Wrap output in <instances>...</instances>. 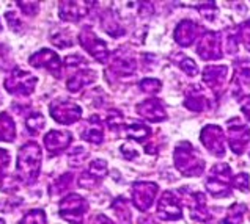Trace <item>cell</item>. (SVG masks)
Masks as SVG:
<instances>
[{"instance_id": "6da1fadb", "label": "cell", "mask_w": 250, "mask_h": 224, "mask_svg": "<svg viewBox=\"0 0 250 224\" xmlns=\"http://www.w3.org/2000/svg\"><path fill=\"white\" fill-rule=\"evenodd\" d=\"M41 171V148L35 141L25 143L18 154V172L25 184L37 182Z\"/></svg>"}, {"instance_id": "7a4b0ae2", "label": "cell", "mask_w": 250, "mask_h": 224, "mask_svg": "<svg viewBox=\"0 0 250 224\" xmlns=\"http://www.w3.org/2000/svg\"><path fill=\"white\" fill-rule=\"evenodd\" d=\"M175 165L181 171V174L188 177H197L203 174L205 162L198 157L197 150L190 143H180L175 149Z\"/></svg>"}, {"instance_id": "3957f363", "label": "cell", "mask_w": 250, "mask_h": 224, "mask_svg": "<svg viewBox=\"0 0 250 224\" xmlns=\"http://www.w3.org/2000/svg\"><path fill=\"white\" fill-rule=\"evenodd\" d=\"M206 190L216 198H227L231 194V169L227 163L212 166L206 180Z\"/></svg>"}, {"instance_id": "277c9868", "label": "cell", "mask_w": 250, "mask_h": 224, "mask_svg": "<svg viewBox=\"0 0 250 224\" xmlns=\"http://www.w3.org/2000/svg\"><path fill=\"white\" fill-rule=\"evenodd\" d=\"M38 78L27 71L14 68L5 78V90L13 96H30Z\"/></svg>"}, {"instance_id": "5b68a950", "label": "cell", "mask_w": 250, "mask_h": 224, "mask_svg": "<svg viewBox=\"0 0 250 224\" xmlns=\"http://www.w3.org/2000/svg\"><path fill=\"white\" fill-rule=\"evenodd\" d=\"M88 210V202L81 194L71 193L60 201V216L69 224H83V215Z\"/></svg>"}, {"instance_id": "8992f818", "label": "cell", "mask_w": 250, "mask_h": 224, "mask_svg": "<svg viewBox=\"0 0 250 224\" xmlns=\"http://www.w3.org/2000/svg\"><path fill=\"white\" fill-rule=\"evenodd\" d=\"M49 112H51V116L59 124H65V126L74 124L82 116V108L77 104H74L73 100H65V99L54 100Z\"/></svg>"}, {"instance_id": "52a82bcc", "label": "cell", "mask_w": 250, "mask_h": 224, "mask_svg": "<svg viewBox=\"0 0 250 224\" xmlns=\"http://www.w3.org/2000/svg\"><path fill=\"white\" fill-rule=\"evenodd\" d=\"M227 138L230 149L236 155H241L250 141V129L239 119H230L227 122Z\"/></svg>"}, {"instance_id": "ba28073f", "label": "cell", "mask_w": 250, "mask_h": 224, "mask_svg": "<svg viewBox=\"0 0 250 224\" xmlns=\"http://www.w3.org/2000/svg\"><path fill=\"white\" fill-rule=\"evenodd\" d=\"M79 42L93 58L98 60L99 63H105L109 60V49H107L105 42L99 39L96 33H93L91 28H82V32L79 33Z\"/></svg>"}, {"instance_id": "9c48e42d", "label": "cell", "mask_w": 250, "mask_h": 224, "mask_svg": "<svg viewBox=\"0 0 250 224\" xmlns=\"http://www.w3.org/2000/svg\"><path fill=\"white\" fill-rule=\"evenodd\" d=\"M200 140H202L203 146L208 149L212 155H216V157L225 155V135L219 126L209 124L203 127Z\"/></svg>"}, {"instance_id": "30bf717a", "label": "cell", "mask_w": 250, "mask_h": 224, "mask_svg": "<svg viewBox=\"0 0 250 224\" xmlns=\"http://www.w3.org/2000/svg\"><path fill=\"white\" fill-rule=\"evenodd\" d=\"M158 184L153 182H137L132 187V202L140 212H146L158 194Z\"/></svg>"}, {"instance_id": "8fae6325", "label": "cell", "mask_w": 250, "mask_h": 224, "mask_svg": "<svg viewBox=\"0 0 250 224\" xmlns=\"http://www.w3.org/2000/svg\"><path fill=\"white\" fill-rule=\"evenodd\" d=\"M197 54L203 60H220L222 58V42L216 32H205L198 41Z\"/></svg>"}, {"instance_id": "7c38bea8", "label": "cell", "mask_w": 250, "mask_h": 224, "mask_svg": "<svg viewBox=\"0 0 250 224\" xmlns=\"http://www.w3.org/2000/svg\"><path fill=\"white\" fill-rule=\"evenodd\" d=\"M28 63H30L33 68H44V69H47L49 72H51V74H54L55 77H60V71H62L60 56L51 49L38 50L37 54H33L30 56Z\"/></svg>"}, {"instance_id": "4fadbf2b", "label": "cell", "mask_w": 250, "mask_h": 224, "mask_svg": "<svg viewBox=\"0 0 250 224\" xmlns=\"http://www.w3.org/2000/svg\"><path fill=\"white\" fill-rule=\"evenodd\" d=\"M158 216L164 221H175L183 218L180 201L171 191H164L158 204Z\"/></svg>"}, {"instance_id": "5bb4252c", "label": "cell", "mask_w": 250, "mask_h": 224, "mask_svg": "<svg viewBox=\"0 0 250 224\" xmlns=\"http://www.w3.org/2000/svg\"><path fill=\"white\" fill-rule=\"evenodd\" d=\"M95 2H62L59 6V16L62 20H69V22H77L85 18L90 11V6Z\"/></svg>"}, {"instance_id": "9a60e30c", "label": "cell", "mask_w": 250, "mask_h": 224, "mask_svg": "<svg viewBox=\"0 0 250 224\" xmlns=\"http://www.w3.org/2000/svg\"><path fill=\"white\" fill-rule=\"evenodd\" d=\"M73 141V135L65 130H51L44 135V146L51 155H57L63 152Z\"/></svg>"}, {"instance_id": "2e32d148", "label": "cell", "mask_w": 250, "mask_h": 224, "mask_svg": "<svg viewBox=\"0 0 250 224\" xmlns=\"http://www.w3.org/2000/svg\"><path fill=\"white\" fill-rule=\"evenodd\" d=\"M137 113L144 119H148L151 122H161L167 118L166 108H164L161 100L156 99V97L146 99V100H144V102H140L137 105Z\"/></svg>"}, {"instance_id": "e0dca14e", "label": "cell", "mask_w": 250, "mask_h": 224, "mask_svg": "<svg viewBox=\"0 0 250 224\" xmlns=\"http://www.w3.org/2000/svg\"><path fill=\"white\" fill-rule=\"evenodd\" d=\"M198 32H200L198 24H195L194 20L184 19L175 28V41L183 47H189L197 39Z\"/></svg>"}, {"instance_id": "ac0fdd59", "label": "cell", "mask_w": 250, "mask_h": 224, "mask_svg": "<svg viewBox=\"0 0 250 224\" xmlns=\"http://www.w3.org/2000/svg\"><path fill=\"white\" fill-rule=\"evenodd\" d=\"M184 105L192 112H203L206 108L211 107V99L206 94V91L203 90V86L194 85L189 90L188 96L184 99Z\"/></svg>"}, {"instance_id": "d6986e66", "label": "cell", "mask_w": 250, "mask_h": 224, "mask_svg": "<svg viewBox=\"0 0 250 224\" xmlns=\"http://www.w3.org/2000/svg\"><path fill=\"white\" fill-rule=\"evenodd\" d=\"M228 77V68L227 66H208L203 71V82L208 85L214 93H219L225 86Z\"/></svg>"}, {"instance_id": "ffe728a7", "label": "cell", "mask_w": 250, "mask_h": 224, "mask_svg": "<svg viewBox=\"0 0 250 224\" xmlns=\"http://www.w3.org/2000/svg\"><path fill=\"white\" fill-rule=\"evenodd\" d=\"M81 136L85 141L93 143V144H101L103 143L104 130H103V121L99 119V116L93 114V116H90L87 121H85Z\"/></svg>"}, {"instance_id": "44dd1931", "label": "cell", "mask_w": 250, "mask_h": 224, "mask_svg": "<svg viewBox=\"0 0 250 224\" xmlns=\"http://www.w3.org/2000/svg\"><path fill=\"white\" fill-rule=\"evenodd\" d=\"M95 80H96V72L93 69L83 68V69L73 72V75L68 78L66 88L71 93H77V91H81L82 88H85V86H88L90 83H93Z\"/></svg>"}, {"instance_id": "7402d4cb", "label": "cell", "mask_w": 250, "mask_h": 224, "mask_svg": "<svg viewBox=\"0 0 250 224\" xmlns=\"http://www.w3.org/2000/svg\"><path fill=\"white\" fill-rule=\"evenodd\" d=\"M135 68H137V63L132 58V56H127V55H121V50L113 56V61L110 64V69L113 74L118 75V77H127V75H132L135 72Z\"/></svg>"}, {"instance_id": "603a6c76", "label": "cell", "mask_w": 250, "mask_h": 224, "mask_svg": "<svg viewBox=\"0 0 250 224\" xmlns=\"http://www.w3.org/2000/svg\"><path fill=\"white\" fill-rule=\"evenodd\" d=\"M189 212L190 218L195 221H208L211 220V213L206 207V199L203 193H195L189 198Z\"/></svg>"}, {"instance_id": "cb8c5ba5", "label": "cell", "mask_w": 250, "mask_h": 224, "mask_svg": "<svg viewBox=\"0 0 250 224\" xmlns=\"http://www.w3.org/2000/svg\"><path fill=\"white\" fill-rule=\"evenodd\" d=\"M101 27L105 33H109L113 38H120L125 35V27L113 10H107L101 16Z\"/></svg>"}, {"instance_id": "d4e9b609", "label": "cell", "mask_w": 250, "mask_h": 224, "mask_svg": "<svg viewBox=\"0 0 250 224\" xmlns=\"http://www.w3.org/2000/svg\"><path fill=\"white\" fill-rule=\"evenodd\" d=\"M16 138V126L8 113H0V141L11 143Z\"/></svg>"}, {"instance_id": "484cf974", "label": "cell", "mask_w": 250, "mask_h": 224, "mask_svg": "<svg viewBox=\"0 0 250 224\" xmlns=\"http://www.w3.org/2000/svg\"><path fill=\"white\" fill-rule=\"evenodd\" d=\"M249 88H250V69L247 68L236 69L233 78V94L239 96Z\"/></svg>"}, {"instance_id": "4316f807", "label": "cell", "mask_w": 250, "mask_h": 224, "mask_svg": "<svg viewBox=\"0 0 250 224\" xmlns=\"http://www.w3.org/2000/svg\"><path fill=\"white\" fill-rule=\"evenodd\" d=\"M126 133L129 138L135 140V141H145L149 135H151V129L145 124H140V122H132V124L126 126Z\"/></svg>"}, {"instance_id": "83f0119b", "label": "cell", "mask_w": 250, "mask_h": 224, "mask_svg": "<svg viewBox=\"0 0 250 224\" xmlns=\"http://www.w3.org/2000/svg\"><path fill=\"white\" fill-rule=\"evenodd\" d=\"M246 210L247 208L244 204H233L230 208H228L227 216L220 224H239L242 221V216H244Z\"/></svg>"}, {"instance_id": "f1b7e54d", "label": "cell", "mask_w": 250, "mask_h": 224, "mask_svg": "<svg viewBox=\"0 0 250 224\" xmlns=\"http://www.w3.org/2000/svg\"><path fill=\"white\" fill-rule=\"evenodd\" d=\"M44 126H46V121L41 113H32L25 121V127L32 135H38L41 130L44 129Z\"/></svg>"}, {"instance_id": "f546056e", "label": "cell", "mask_w": 250, "mask_h": 224, "mask_svg": "<svg viewBox=\"0 0 250 224\" xmlns=\"http://www.w3.org/2000/svg\"><path fill=\"white\" fill-rule=\"evenodd\" d=\"M71 182H73V174L71 172H66V174H62L59 179L55 180V182L51 185V194L52 196H55V194H62L65 193L69 187H71Z\"/></svg>"}, {"instance_id": "4dcf8cb0", "label": "cell", "mask_w": 250, "mask_h": 224, "mask_svg": "<svg viewBox=\"0 0 250 224\" xmlns=\"http://www.w3.org/2000/svg\"><path fill=\"white\" fill-rule=\"evenodd\" d=\"M112 208H113V212H115V215L118 216L121 221H129L131 220L129 204H127V201L125 198H121V196L117 198L115 201H113Z\"/></svg>"}, {"instance_id": "1f68e13d", "label": "cell", "mask_w": 250, "mask_h": 224, "mask_svg": "<svg viewBox=\"0 0 250 224\" xmlns=\"http://www.w3.org/2000/svg\"><path fill=\"white\" fill-rule=\"evenodd\" d=\"M87 172L93 179H96L98 182H99V180H101L107 174V162L103 160V158H96V160H93L90 163Z\"/></svg>"}, {"instance_id": "d6a6232c", "label": "cell", "mask_w": 250, "mask_h": 224, "mask_svg": "<svg viewBox=\"0 0 250 224\" xmlns=\"http://www.w3.org/2000/svg\"><path fill=\"white\" fill-rule=\"evenodd\" d=\"M88 157V150L85 149L83 146H76L69 150V154H68V162L71 166H81L83 162H85V158Z\"/></svg>"}, {"instance_id": "836d02e7", "label": "cell", "mask_w": 250, "mask_h": 224, "mask_svg": "<svg viewBox=\"0 0 250 224\" xmlns=\"http://www.w3.org/2000/svg\"><path fill=\"white\" fill-rule=\"evenodd\" d=\"M19 224H47L46 213L41 208H33V210L24 215V218L21 220Z\"/></svg>"}, {"instance_id": "e575fe53", "label": "cell", "mask_w": 250, "mask_h": 224, "mask_svg": "<svg viewBox=\"0 0 250 224\" xmlns=\"http://www.w3.org/2000/svg\"><path fill=\"white\" fill-rule=\"evenodd\" d=\"M178 66L181 68V71H184L186 74L190 75V77H195L198 74V66L194 60H190L189 56H184V55H178Z\"/></svg>"}, {"instance_id": "d590c367", "label": "cell", "mask_w": 250, "mask_h": 224, "mask_svg": "<svg viewBox=\"0 0 250 224\" xmlns=\"http://www.w3.org/2000/svg\"><path fill=\"white\" fill-rule=\"evenodd\" d=\"M139 86L142 91L146 93V94H158L162 88V85L158 78H144V80L139 83Z\"/></svg>"}, {"instance_id": "8d00e7d4", "label": "cell", "mask_w": 250, "mask_h": 224, "mask_svg": "<svg viewBox=\"0 0 250 224\" xmlns=\"http://www.w3.org/2000/svg\"><path fill=\"white\" fill-rule=\"evenodd\" d=\"M238 41L244 44V47L250 52V20H244L241 25H238Z\"/></svg>"}, {"instance_id": "74e56055", "label": "cell", "mask_w": 250, "mask_h": 224, "mask_svg": "<svg viewBox=\"0 0 250 224\" xmlns=\"http://www.w3.org/2000/svg\"><path fill=\"white\" fill-rule=\"evenodd\" d=\"M51 39H52V42H54L55 46H59V47H62V49H65V47H71V46H73V38H71L68 32H60V33H55Z\"/></svg>"}, {"instance_id": "f35d334b", "label": "cell", "mask_w": 250, "mask_h": 224, "mask_svg": "<svg viewBox=\"0 0 250 224\" xmlns=\"http://www.w3.org/2000/svg\"><path fill=\"white\" fill-rule=\"evenodd\" d=\"M105 122L110 130H118L120 126L123 124V116H121V113L118 110H110L105 118Z\"/></svg>"}, {"instance_id": "ab89813d", "label": "cell", "mask_w": 250, "mask_h": 224, "mask_svg": "<svg viewBox=\"0 0 250 224\" xmlns=\"http://www.w3.org/2000/svg\"><path fill=\"white\" fill-rule=\"evenodd\" d=\"M198 11L202 13V16H203L206 20H209V22H212V20L216 19V14H217V6L214 5L212 2H208V3L200 5Z\"/></svg>"}, {"instance_id": "60d3db41", "label": "cell", "mask_w": 250, "mask_h": 224, "mask_svg": "<svg viewBox=\"0 0 250 224\" xmlns=\"http://www.w3.org/2000/svg\"><path fill=\"white\" fill-rule=\"evenodd\" d=\"M231 185L241 191H249V174L247 172H239L231 179Z\"/></svg>"}, {"instance_id": "b9f144b4", "label": "cell", "mask_w": 250, "mask_h": 224, "mask_svg": "<svg viewBox=\"0 0 250 224\" xmlns=\"http://www.w3.org/2000/svg\"><path fill=\"white\" fill-rule=\"evenodd\" d=\"M10 166V152L0 148V180L5 177V171Z\"/></svg>"}, {"instance_id": "7bdbcfd3", "label": "cell", "mask_w": 250, "mask_h": 224, "mask_svg": "<svg viewBox=\"0 0 250 224\" xmlns=\"http://www.w3.org/2000/svg\"><path fill=\"white\" fill-rule=\"evenodd\" d=\"M21 6V10H22L27 16H35L38 11H40V3L38 2H19L18 3Z\"/></svg>"}, {"instance_id": "ee69618b", "label": "cell", "mask_w": 250, "mask_h": 224, "mask_svg": "<svg viewBox=\"0 0 250 224\" xmlns=\"http://www.w3.org/2000/svg\"><path fill=\"white\" fill-rule=\"evenodd\" d=\"M5 18H6V20H8V27L11 28L13 32H19L21 30L22 24H21V20L16 16V13H14V11H8V13L5 14Z\"/></svg>"}, {"instance_id": "f6af8a7d", "label": "cell", "mask_w": 250, "mask_h": 224, "mask_svg": "<svg viewBox=\"0 0 250 224\" xmlns=\"http://www.w3.org/2000/svg\"><path fill=\"white\" fill-rule=\"evenodd\" d=\"M8 49L5 47V44H0V69L8 64Z\"/></svg>"}, {"instance_id": "bcb514c9", "label": "cell", "mask_w": 250, "mask_h": 224, "mask_svg": "<svg viewBox=\"0 0 250 224\" xmlns=\"http://www.w3.org/2000/svg\"><path fill=\"white\" fill-rule=\"evenodd\" d=\"M241 110L246 114V118L250 121V96H244L241 100Z\"/></svg>"}, {"instance_id": "7dc6e473", "label": "cell", "mask_w": 250, "mask_h": 224, "mask_svg": "<svg viewBox=\"0 0 250 224\" xmlns=\"http://www.w3.org/2000/svg\"><path fill=\"white\" fill-rule=\"evenodd\" d=\"M88 224H113V223L107 218L105 215H96V216H93V218L90 220Z\"/></svg>"}, {"instance_id": "c3c4849f", "label": "cell", "mask_w": 250, "mask_h": 224, "mask_svg": "<svg viewBox=\"0 0 250 224\" xmlns=\"http://www.w3.org/2000/svg\"><path fill=\"white\" fill-rule=\"evenodd\" d=\"M121 152H123L127 158H134L135 155H137V152H135V150H132V149H129V148H126V146H121Z\"/></svg>"}, {"instance_id": "681fc988", "label": "cell", "mask_w": 250, "mask_h": 224, "mask_svg": "<svg viewBox=\"0 0 250 224\" xmlns=\"http://www.w3.org/2000/svg\"><path fill=\"white\" fill-rule=\"evenodd\" d=\"M139 224H154L151 220H146V218H142V220H139Z\"/></svg>"}, {"instance_id": "f907efd6", "label": "cell", "mask_w": 250, "mask_h": 224, "mask_svg": "<svg viewBox=\"0 0 250 224\" xmlns=\"http://www.w3.org/2000/svg\"><path fill=\"white\" fill-rule=\"evenodd\" d=\"M0 224H5V221H3L2 218H0Z\"/></svg>"}, {"instance_id": "816d5d0a", "label": "cell", "mask_w": 250, "mask_h": 224, "mask_svg": "<svg viewBox=\"0 0 250 224\" xmlns=\"http://www.w3.org/2000/svg\"><path fill=\"white\" fill-rule=\"evenodd\" d=\"M0 32H2V24H0Z\"/></svg>"}, {"instance_id": "f5cc1de1", "label": "cell", "mask_w": 250, "mask_h": 224, "mask_svg": "<svg viewBox=\"0 0 250 224\" xmlns=\"http://www.w3.org/2000/svg\"><path fill=\"white\" fill-rule=\"evenodd\" d=\"M0 104H2V97H0Z\"/></svg>"}]
</instances>
